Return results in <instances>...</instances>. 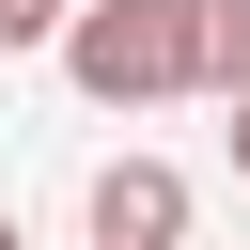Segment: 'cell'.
<instances>
[{
	"label": "cell",
	"instance_id": "cell-1",
	"mask_svg": "<svg viewBox=\"0 0 250 250\" xmlns=\"http://www.w3.org/2000/svg\"><path fill=\"white\" fill-rule=\"evenodd\" d=\"M62 78H78L94 109L188 94V0H78V16H62Z\"/></svg>",
	"mask_w": 250,
	"mask_h": 250
},
{
	"label": "cell",
	"instance_id": "cell-5",
	"mask_svg": "<svg viewBox=\"0 0 250 250\" xmlns=\"http://www.w3.org/2000/svg\"><path fill=\"white\" fill-rule=\"evenodd\" d=\"M234 172H250V94H234Z\"/></svg>",
	"mask_w": 250,
	"mask_h": 250
},
{
	"label": "cell",
	"instance_id": "cell-2",
	"mask_svg": "<svg viewBox=\"0 0 250 250\" xmlns=\"http://www.w3.org/2000/svg\"><path fill=\"white\" fill-rule=\"evenodd\" d=\"M78 219H94V250H188V172L172 156H109Z\"/></svg>",
	"mask_w": 250,
	"mask_h": 250
},
{
	"label": "cell",
	"instance_id": "cell-6",
	"mask_svg": "<svg viewBox=\"0 0 250 250\" xmlns=\"http://www.w3.org/2000/svg\"><path fill=\"white\" fill-rule=\"evenodd\" d=\"M0 250H31V234H16V203H0Z\"/></svg>",
	"mask_w": 250,
	"mask_h": 250
},
{
	"label": "cell",
	"instance_id": "cell-3",
	"mask_svg": "<svg viewBox=\"0 0 250 250\" xmlns=\"http://www.w3.org/2000/svg\"><path fill=\"white\" fill-rule=\"evenodd\" d=\"M188 94H250V0H188Z\"/></svg>",
	"mask_w": 250,
	"mask_h": 250
},
{
	"label": "cell",
	"instance_id": "cell-4",
	"mask_svg": "<svg viewBox=\"0 0 250 250\" xmlns=\"http://www.w3.org/2000/svg\"><path fill=\"white\" fill-rule=\"evenodd\" d=\"M62 16L78 0H0V47H62Z\"/></svg>",
	"mask_w": 250,
	"mask_h": 250
}]
</instances>
